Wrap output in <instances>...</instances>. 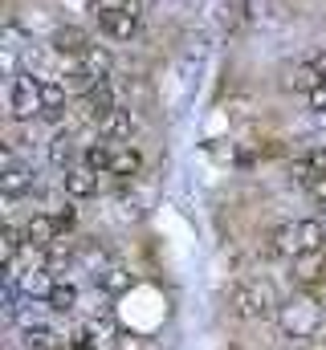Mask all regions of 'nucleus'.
I'll return each mask as SVG.
<instances>
[{
	"instance_id": "obj_1",
	"label": "nucleus",
	"mask_w": 326,
	"mask_h": 350,
	"mask_svg": "<svg viewBox=\"0 0 326 350\" xmlns=\"http://www.w3.org/2000/svg\"><path fill=\"white\" fill-rule=\"evenodd\" d=\"M326 249V228L318 216H302V220H286L269 232V257L294 265L298 257L323 253Z\"/></svg>"
},
{
	"instance_id": "obj_2",
	"label": "nucleus",
	"mask_w": 326,
	"mask_h": 350,
	"mask_svg": "<svg viewBox=\"0 0 326 350\" xmlns=\"http://www.w3.org/2000/svg\"><path fill=\"white\" fill-rule=\"evenodd\" d=\"M277 330H281L286 342H314L326 330V310L318 301V293L302 289V293L286 297L281 310H277Z\"/></svg>"
},
{
	"instance_id": "obj_3",
	"label": "nucleus",
	"mask_w": 326,
	"mask_h": 350,
	"mask_svg": "<svg viewBox=\"0 0 326 350\" xmlns=\"http://www.w3.org/2000/svg\"><path fill=\"white\" fill-rule=\"evenodd\" d=\"M82 163L94 167L98 175H106V179H135V175L143 172V151H139L135 143H106V139H94V143H86V151H82Z\"/></svg>"
},
{
	"instance_id": "obj_4",
	"label": "nucleus",
	"mask_w": 326,
	"mask_h": 350,
	"mask_svg": "<svg viewBox=\"0 0 326 350\" xmlns=\"http://www.w3.org/2000/svg\"><path fill=\"white\" fill-rule=\"evenodd\" d=\"M229 301H233V314L244 318V322H277V310H281V297H277V289L265 277L233 281Z\"/></svg>"
},
{
	"instance_id": "obj_5",
	"label": "nucleus",
	"mask_w": 326,
	"mask_h": 350,
	"mask_svg": "<svg viewBox=\"0 0 326 350\" xmlns=\"http://www.w3.org/2000/svg\"><path fill=\"white\" fill-rule=\"evenodd\" d=\"M94 25H98V37H106V41H114V45H127V41L139 37L143 12L131 8V4H123V0H102V4L94 8Z\"/></svg>"
},
{
	"instance_id": "obj_6",
	"label": "nucleus",
	"mask_w": 326,
	"mask_h": 350,
	"mask_svg": "<svg viewBox=\"0 0 326 350\" xmlns=\"http://www.w3.org/2000/svg\"><path fill=\"white\" fill-rule=\"evenodd\" d=\"M0 187H4V208H8V212H12L25 196H33V191H37V167H33V159H25L16 147H4Z\"/></svg>"
},
{
	"instance_id": "obj_7",
	"label": "nucleus",
	"mask_w": 326,
	"mask_h": 350,
	"mask_svg": "<svg viewBox=\"0 0 326 350\" xmlns=\"http://www.w3.org/2000/svg\"><path fill=\"white\" fill-rule=\"evenodd\" d=\"M110 78H114V57L102 45H94L86 57L70 62L66 86L74 90V98H78V94H86V90H94V86H110Z\"/></svg>"
},
{
	"instance_id": "obj_8",
	"label": "nucleus",
	"mask_w": 326,
	"mask_h": 350,
	"mask_svg": "<svg viewBox=\"0 0 326 350\" xmlns=\"http://www.w3.org/2000/svg\"><path fill=\"white\" fill-rule=\"evenodd\" d=\"M4 94H8V114H12V122H21V126L41 122V82H37V74L21 70V74L8 82Z\"/></svg>"
},
{
	"instance_id": "obj_9",
	"label": "nucleus",
	"mask_w": 326,
	"mask_h": 350,
	"mask_svg": "<svg viewBox=\"0 0 326 350\" xmlns=\"http://www.w3.org/2000/svg\"><path fill=\"white\" fill-rule=\"evenodd\" d=\"M37 82H41V122L62 126L74 114V94H70V86L58 82V78H37Z\"/></svg>"
},
{
	"instance_id": "obj_10",
	"label": "nucleus",
	"mask_w": 326,
	"mask_h": 350,
	"mask_svg": "<svg viewBox=\"0 0 326 350\" xmlns=\"http://www.w3.org/2000/svg\"><path fill=\"white\" fill-rule=\"evenodd\" d=\"M123 102L114 98V86H94V90H86V94H78L74 98V114H78L86 126H98L110 110H118Z\"/></svg>"
},
{
	"instance_id": "obj_11",
	"label": "nucleus",
	"mask_w": 326,
	"mask_h": 350,
	"mask_svg": "<svg viewBox=\"0 0 326 350\" xmlns=\"http://www.w3.org/2000/svg\"><path fill=\"white\" fill-rule=\"evenodd\" d=\"M82 151H86V147H78V135H74L70 126H58V131L49 135V143H45V155H49V163H53L58 172L78 167V163H82Z\"/></svg>"
},
{
	"instance_id": "obj_12",
	"label": "nucleus",
	"mask_w": 326,
	"mask_h": 350,
	"mask_svg": "<svg viewBox=\"0 0 326 350\" xmlns=\"http://www.w3.org/2000/svg\"><path fill=\"white\" fill-rule=\"evenodd\" d=\"M131 281H135V273L118 261V257H110L106 265H98V269L90 273V285H94L98 293H106V297H118V293H127V289H131Z\"/></svg>"
},
{
	"instance_id": "obj_13",
	"label": "nucleus",
	"mask_w": 326,
	"mask_h": 350,
	"mask_svg": "<svg viewBox=\"0 0 326 350\" xmlns=\"http://www.w3.org/2000/svg\"><path fill=\"white\" fill-rule=\"evenodd\" d=\"M94 45H98V41H94L86 29H78V25H62V29L49 37V49H53L58 57H66V62H78V57H86Z\"/></svg>"
},
{
	"instance_id": "obj_14",
	"label": "nucleus",
	"mask_w": 326,
	"mask_h": 350,
	"mask_svg": "<svg viewBox=\"0 0 326 350\" xmlns=\"http://www.w3.org/2000/svg\"><path fill=\"white\" fill-rule=\"evenodd\" d=\"M98 179H102V175L94 172V167L78 163V167L62 172L58 187H62V196H66V200H94V196H98Z\"/></svg>"
},
{
	"instance_id": "obj_15",
	"label": "nucleus",
	"mask_w": 326,
	"mask_h": 350,
	"mask_svg": "<svg viewBox=\"0 0 326 350\" xmlns=\"http://www.w3.org/2000/svg\"><path fill=\"white\" fill-rule=\"evenodd\" d=\"M135 131H139V122H135L131 106L110 110V114L94 126V135H98V139H106V143H131V139H135Z\"/></svg>"
},
{
	"instance_id": "obj_16",
	"label": "nucleus",
	"mask_w": 326,
	"mask_h": 350,
	"mask_svg": "<svg viewBox=\"0 0 326 350\" xmlns=\"http://www.w3.org/2000/svg\"><path fill=\"white\" fill-rule=\"evenodd\" d=\"M82 306V285L74 277H58V285H53V293L45 297V310L53 314V318H74Z\"/></svg>"
},
{
	"instance_id": "obj_17",
	"label": "nucleus",
	"mask_w": 326,
	"mask_h": 350,
	"mask_svg": "<svg viewBox=\"0 0 326 350\" xmlns=\"http://www.w3.org/2000/svg\"><path fill=\"white\" fill-rule=\"evenodd\" d=\"M323 175H326V143H314L302 155H294V179L298 183H310V179H323Z\"/></svg>"
},
{
	"instance_id": "obj_18",
	"label": "nucleus",
	"mask_w": 326,
	"mask_h": 350,
	"mask_svg": "<svg viewBox=\"0 0 326 350\" xmlns=\"http://www.w3.org/2000/svg\"><path fill=\"white\" fill-rule=\"evenodd\" d=\"M290 273H294V281H298L302 289H310L314 281H323V273H326V257H323V253H310V257H298V261L290 265Z\"/></svg>"
},
{
	"instance_id": "obj_19",
	"label": "nucleus",
	"mask_w": 326,
	"mask_h": 350,
	"mask_svg": "<svg viewBox=\"0 0 326 350\" xmlns=\"http://www.w3.org/2000/svg\"><path fill=\"white\" fill-rule=\"evenodd\" d=\"M302 187H306V196H310V200H314V204L326 212V175H323V179H310V183H302Z\"/></svg>"
},
{
	"instance_id": "obj_20",
	"label": "nucleus",
	"mask_w": 326,
	"mask_h": 350,
	"mask_svg": "<svg viewBox=\"0 0 326 350\" xmlns=\"http://www.w3.org/2000/svg\"><path fill=\"white\" fill-rule=\"evenodd\" d=\"M123 4H131V8H139V12H147V8H151L155 0H123Z\"/></svg>"
},
{
	"instance_id": "obj_21",
	"label": "nucleus",
	"mask_w": 326,
	"mask_h": 350,
	"mask_svg": "<svg viewBox=\"0 0 326 350\" xmlns=\"http://www.w3.org/2000/svg\"><path fill=\"white\" fill-rule=\"evenodd\" d=\"M318 220H323V228H326V212H323V216H318Z\"/></svg>"
}]
</instances>
